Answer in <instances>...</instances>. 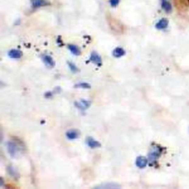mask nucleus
<instances>
[{"label":"nucleus","instance_id":"f257e3e1","mask_svg":"<svg viewBox=\"0 0 189 189\" xmlns=\"http://www.w3.org/2000/svg\"><path fill=\"white\" fill-rule=\"evenodd\" d=\"M7 150L11 155V157L17 158L19 157L20 154H22V148L19 144H17L16 142L11 140L8 141L6 144Z\"/></svg>","mask_w":189,"mask_h":189},{"label":"nucleus","instance_id":"f03ea898","mask_svg":"<svg viewBox=\"0 0 189 189\" xmlns=\"http://www.w3.org/2000/svg\"><path fill=\"white\" fill-rule=\"evenodd\" d=\"M163 149L161 147L156 146L152 148L151 151L149 153V157H148V160L150 163H155L157 160V159L160 157L161 154H162Z\"/></svg>","mask_w":189,"mask_h":189},{"label":"nucleus","instance_id":"7ed1b4c3","mask_svg":"<svg viewBox=\"0 0 189 189\" xmlns=\"http://www.w3.org/2000/svg\"><path fill=\"white\" fill-rule=\"evenodd\" d=\"M30 4L33 8L38 9V8H42V7L49 6L50 5L48 0H30Z\"/></svg>","mask_w":189,"mask_h":189},{"label":"nucleus","instance_id":"20e7f679","mask_svg":"<svg viewBox=\"0 0 189 189\" xmlns=\"http://www.w3.org/2000/svg\"><path fill=\"white\" fill-rule=\"evenodd\" d=\"M89 61L91 62H92L94 64L97 65V66L101 67L102 65V58H101V56L98 54L97 52H94L93 51L92 53L90 54V56H89Z\"/></svg>","mask_w":189,"mask_h":189},{"label":"nucleus","instance_id":"39448f33","mask_svg":"<svg viewBox=\"0 0 189 189\" xmlns=\"http://www.w3.org/2000/svg\"><path fill=\"white\" fill-rule=\"evenodd\" d=\"M42 59L44 64H45L47 67H55V65H56V62H55V61L53 60L52 56H50V55L47 54L43 55L42 56Z\"/></svg>","mask_w":189,"mask_h":189},{"label":"nucleus","instance_id":"423d86ee","mask_svg":"<svg viewBox=\"0 0 189 189\" xmlns=\"http://www.w3.org/2000/svg\"><path fill=\"white\" fill-rule=\"evenodd\" d=\"M75 105L76 106V108H78L80 110L84 111L88 109L89 106H90L91 102L87 100H81L75 102Z\"/></svg>","mask_w":189,"mask_h":189},{"label":"nucleus","instance_id":"0eeeda50","mask_svg":"<svg viewBox=\"0 0 189 189\" xmlns=\"http://www.w3.org/2000/svg\"><path fill=\"white\" fill-rule=\"evenodd\" d=\"M81 133L78 129H69L66 132V137L70 140H75L80 137Z\"/></svg>","mask_w":189,"mask_h":189},{"label":"nucleus","instance_id":"6e6552de","mask_svg":"<svg viewBox=\"0 0 189 189\" xmlns=\"http://www.w3.org/2000/svg\"><path fill=\"white\" fill-rule=\"evenodd\" d=\"M86 143H87V146L90 148V149H97V148L101 147V143L98 140H94V138L91 137H87L86 139Z\"/></svg>","mask_w":189,"mask_h":189},{"label":"nucleus","instance_id":"1a4fd4ad","mask_svg":"<svg viewBox=\"0 0 189 189\" xmlns=\"http://www.w3.org/2000/svg\"><path fill=\"white\" fill-rule=\"evenodd\" d=\"M148 163H149V160L146 157H143V156H139L137 157L136 161H135V165L137 166V167L143 168L147 166Z\"/></svg>","mask_w":189,"mask_h":189},{"label":"nucleus","instance_id":"9d476101","mask_svg":"<svg viewBox=\"0 0 189 189\" xmlns=\"http://www.w3.org/2000/svg\"><path fill=\"white\" fill-rule=\"evenodd\" d=\"M8 56L12 59H19L23 56V53L21 50L17 49H12L8 52Z\"/></svg>","mask_w":189,"mask_h":189},{"label":"nucleus","instance_id":"9b49d317","mask_svg":"<svg viewBox=\"0 0 189 189\" xmlns=\"http://www.w3.org/2000/svg\"><path fill=\"white\" fill-rule=\"evenodd\" d=\"M168 26V21L166 19L163 18L161 19H160L157 23L155 24V27L157 30H162L166 29Z\"/></svg>","mask_w":189,"mask_h":189},{"label":"nucleus","instance_id":"f8f14e48","mask_svg":"<svg viewBox=\"0 0 189 189\" xmlns=\"http://www.w3.org/2000/svg\"><path fill=\"white\" fill-rule=\"evenodd\" d=\"M161 8L166 13H171L172 11V5L168 0H160Z\"/></svg>","mask_w":189,"mask_h":189},{"label":"nucleus","instance_id":"ddd939ff","mask_svg":"<svg viewBox=\"0 0 189 189\" xmlns=\"http://www.w3.org/2000/svg\"><path fill=\"white\" fill-rule=\"evenodd\" d=\"M67 48L70 53L74 56H80L81 54V50L80 47L78 46L75 45V44H70L67 45Z\"/></svg>","mask_w":189,"mask_h":189},{"label":"nucleus","instance_id":"4468645a","mask_svg":"<svg viewBox=\"0 0 189 189\" xmlns=\"http://www.w3.org/2000/svg\"><path fill=\"white\" fill-rule=\"evenodd\" d=\"M125 54H126V50L121 47H117L112 51V56L115 58H121L125 56Z\"/></svg>","mask_w":189,"mask_h":189},{"label":"nucleus","instance_id":"2eb2a0df","mask_svg":"<svg viewBox=\"0 0 189 189\" xmlns=\"http://www.w3.org/2000/svg\"><path fill=\"white\" fill-rule=\"evenodd\" d=\"M95 188H104V189H114V188H121L119 185L116 183H103L102 185H99L98 186L94 187Z\"/></svg>","mask_w":189,"mask_h":189},{"label":"nucleus","instance_id":"dca6fc26","mask_svg":"<svg viewBox=\"0 0 189 189\" xmlns=\"http://www.w3.org/2000/svg\"><path fill=\"white\" fill-rule=\"evenodd\" d=\"M8 172L11 177H13L14 178H16L17 176H18V172L16 171V170L11 166L8 167Z\"/></svg>","mask_w":189,"mask_h":189},{"label":"nucleus","instance_id":"f3484780","mask_svg":"<svg viewBox=\"0 0 189 189\" xmlns=\"http://www.w3.org/2000/svg\"><path fill=\"white\" fill-rule=\"evenodd\" d=\"M75 87H77V88L88 89L91 88V85L87 83V82H80V83L75 85Z\"/></svg>","mask_w":189,"mask_h":189},{"label":"nucleus","instance_id":"a211bd4d","mask_svg":"<svg viewBox=\"0 0 189 189\" xmlns=\"http://www.w3.org/2000/svg\"><path fill=\"white\" fill-rule=\"evenodd\" d=\"M68 67L70 68V70H71L73 73H77V72L79 71L78 68L77 67L76 65L73 62H68Z\"/></svg>","mask_w":189,"mask_h":189},{"label":"nucleus","instance_id":"6ab92c4d","mask_svg":"<svg viewBox=\"0 0 189 189\" xmlns=\"http://www.w3.org/2000/svg\"><path fill=\"white\" fill-rule=\"evenodd\" d=\"M120 2H121V0H109V5L112 8H116L120 4Z\"/></svg>","mask_w":189,"mask_h":189}]
</instances>
